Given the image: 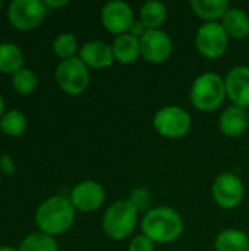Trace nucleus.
<instances>
[{
    "label": "nucleus",
    "mask_w": 249,
    "mask_h": 251,
    "mask_svg": "<svg viewBox=\"0 0 249 251\" xmlns=\"http://www.w3.org/2000/svg\"><path fill=\"white\" fill-rule=\"evenodd\" d=\"M216 251H249V237L247 232L227 228L219 232L214 241Z\"/></svg>",
    "instance_id": "a211bd4d"
},
{
    "label": "nucleus",
    "mask_w": 249,
    "mask_h": 251,
    "mask_svg": "<svg viewBox=\"0 0 249 251\" xmlns=\"http://www.w3.org/2000/svg\"><path fill=\"white\" fill-rule=\"evenodd\" d=\"M222 25L229 38L244 40L249 35V16L239 7H230L223 16Z\"/></svg>",
    "instance_id": "f3484780"
},
{
    "label": "nucleus",
    "mask_w": 249,
    "mask_h": 251,
    "mask_svg": "<svg viewBox=\"0 0 249 251\" xmlns=\"http://www.w3.org/2000/svg\"><path fill=\"white\" fill-rule=\"evenodd\" d=\"M26 126H28L26 116L18 109H10L4 112V115L0 119V129L4 135H9V137L22 135Z\"/></svg>",
    "instance_id": "4be33fe9"
},
{
    "label": "nucleus",
    "mask_w": 249,
    "mask_h": 251,
    "mask_svg": "<svg viewBox=\"0 0 249 251\" xmlns=\"http://www.w3.org/2000/svg\"><path fill=\"white\" fill-rule=\"evenodd\" d=\"M156 131L164 138H182L192 126L191 115L179 106H166L156 112L153 119Z\"/></svg>",
    "instance_id": "423d86ee"
},
{
    "label": "nucleus",
    "mask_w": 249,
    "mask_h": 251,
    "mask_svg": "<svg viewBox=\"0 0 249 251\" xmlns=\"http://www.w3.org/2000/svg\"><path fill=\"white\" fill-rule=\"evenodd\" d=\"M154 249H156V243L150 240L147 235L141 234L131 240L128 251H154Z\"/></svg>",
    "instance_id": "bb28decb"
},
{
    "label": "nucleus",
    "mask_w": 249,
    "mask_h": 251,
    "mask_svg": "<svg viewBox=\"0 0 249 251\" xmlns=\"http://www.w3.org/2000/svg\"><path fill=\"white\" fill-rule=\"evenodd\" d=\"M69 199L75 210L90 213L103 206L106 200V191L103 185L95 181H82L72 188Z\"/></svg>",
    "instance_id": "f8f14e48"
},
{
    "label": "nucleus",
    "mask_w": 249,
    "mask_h": 251,
    "mask_svg": "<svg viewBox=\"0 0 249 251\" xmlns=\"http://www.w3.org/2000/svg\"><path fill=\"white\" fill-rule=\"evenodd\" d=\"M229 46V35L219 22H205L195 35V47L198 53L207 59L222 57Z\"/></svg>",
    "instance_id": "0eeeda50"
},
{
    "label": "nucleus",
    "mask_w": 249,
    "mask_h": 251,
    "mask_svg": "<svg viewBox=\"0 0 249 251\" xmlns=\"http://www.w3.org/2000/svg\"><path fill=\"white\" fill-rule=\"evenodd\" d=\"M191 7L194 13L205 22H217V19H223L230 4L227 0H192Z\"/></svg>",
    "instance_id": "6ab92c4d"
},
{
    "label": "nucleus",
    "mask_w": 249,
    "mask_h": 251,
    "mask_svg": "<svg viewBox=\"0 0 249 251\" xmlns=\"http://www.w3.org/2000/svg\"><path fill=\"white\" fill-rule=\"evenodd\" d=\"M132 35H135L136 38H141L145 32H147V29H145V26L141 24V21H135V24L132 25V28H131V31H129Z\"/></svg>",
    "instance_id": "c85d7f7f"
},
{
    "label": "nucleus",
    "mask_w": 249,
    "mask_h": 251,
    "mask_svg": "<svg viewBox=\"0 0 249 251\" xmlns=\"http://www.w3.org/2000/svg\"><path fill=\"white\" fill-rule=\"evenodd\" d=\"M44 6L45 7H50V9H59V7H63L68 4V0H43Z\"/></svg>",
    "instance_id": "c756f323"
},
{
    "label": "nucleus",
    "mask_w": 249,
    "mask_h": 251,
    "mask_svg": "<svg viewBox=\"0 0 249 251\" xmlns=\"http://www.w3.org/2000/svg\"><path fill=\"white\" fill-rule=\"evenodd\" d=\"M101 24L109 32L117 37L126 34L135 24L134 10L128 3L122 0L109 1L101 9Z\"/></svg>",
    "instance_id": "9b49d317"
},
{
    "label": "nucleus",
    "mask_w": 249,
    "mask_h": 251,
    "mask_svg": "<svg viewBox=\"0 0 249 251\" xmlns=\"http://www.w3.org/2000/svg\"><path fill=\"white\" fill-rule=\"evenodd\" d=\"M3 115H4V100H3V97L0 94V119H1Z\"/></svg>",
    "instance_id": "7c9ffc66"
},
{
    "label": "nucleus",
    "mask_w": 249,
    "mask_h": 251,
    "mask_svg": "<svg viewBox=\"0 0 249 251\" xmlns=\"http://www.w3.org/2000/svg\"><path fill=\"white\" fill-rule=\"evenodd\" d=\"M248 112L238 106H229L220 115L219 129L223 135L235 138L242 135L248 128Z\"/></svg>",
    "instance_id": "2eb2a0df"
},
{
    "label": "nucleus",
    "mask_w": 249,
    "mask_h": 251,
    "mask_svg": "<svg viewBox=\"0 0 249 251\" xmlns=\"http://www.w3.org/2000/svg\"><path fill=\"white\" fill-rule=\"evenodd\" d=\"M167 19V7L161 1L148 0L139 10V21L145 29H160Z\"/></svg>",
    "instance_id": "412c9836"
},
{
    "label": "nucleus",
    "mask_w": 249,
    "mask_h": 251,
    "mask_svg": "<svg viewBox=\"0 0 249 251\" xmlns=\"http://www.w3.org/2000/svg\"><path fill=\"white\" fill-rule=\"evenodd\" d=\"M225 85L233 106L247 110L249 107V66L232 68L225 78Z\"/></svg>",
    "instance_id": "ddd939ff"
},
{
    "label": "nucleus",
    "mask_w": 249,
    "mask_h": 251,
    "mask_svg": "<svg viewBox=\"0 0 249 251\" xmlns=\"http://www.w3.org/2000/svg\"><path fill=\"white\" fill-rule=\"evenodd\" d=\"M47 7L40 0H12L7 6V19L16 29L29 31L44 19Z\"/></svg>",
    "instance_id": "6e6552de"
},
{
    "label": "nucleus",
    "mask_w": 249,
    "mask_h": 251,
    "mask_svg": "<svg viewBox=\"0 0 249 251\" xmlns=\"http://www.w3.org/2000/svg\"><path fill=\"white\" fill-rule=\"evenodd\" d=\"M211 194L214 201L226 210L238 207L245 196V187L242 179L232 172L220 174L211 187Z\"/></svg>",
    "instance_id": "1a4fd4ad"
},
{
    "label": "nucleus",
    "mask_w": 249,
    "mask_h": 251,
    "mask_svg": "<svg viewBox=\"0 0 249 251\" xmlns=\"http://www.w3.org/2000/svg\"><path fill=\"white\" fill-rule=\"evenodd\" d=\"M12 85H13L16 93L26 96V94H31L37 88L38 78L32 69L22 68L21 71H18L16 74L12 75Z\"/></svg>",
    "instance_id": "b1692460"
},
{
    "label": "nucleus",
    "mask_w": 249,
    "mask_h": 251,
    "mask_svg": "<svg viewBox=\"0 0 249 251\" xmlns=\"http://www.w3.org/2000/svg\"><path fill=\"white\" fill-rule=\"evenodd\" d=\"M226 96L225 79L214 72H205L197 76L189 91L192 106L201 112H214L220 109Z\"/></svg>",
    "instance_id": "7ed1b4c3"
},
{
    "label": "nucleus",
    "mask_w": 249,
    "mask_h": 251,
    "mask_svg": "<svg viewBox=\"0 0 249 251\" xmlns=\"http://www.w3.org/2000/svg\"><path fill=\"white\" fill-rule=\"evenodd\" d=\"M23 68V53L16 43L3 41L0 43V72L16 74Z\"/></svg>",
    "instance_id": "aec40b11"
},
{
    "label": "nucleus",
    "mask_w": 249,
    "mask_h": 251,
    "mask_svg": "<svg viewBox=\"0 0 249 251\" xmlns=\"http://www.w3.org/2000/svg\"><path fill=\"white\" fill-rule=\"evenodd\" d=\"M1 7H3V1L0 0V10H1Z\"/></svg>",
    "instance_id": "473e14b6"
},
{
    "label": "nucleus",
    "mask_w": 249,
    "mask_h": 251,
    "mask_svg": "<svg viewBox=\"0 0 249 251\" xmlns=\"http://www.w3.org/2000/svg\"><path fill=\"white\" fill-rule=\"evenodd\" d=\"M78 50V40L72 32H62L53 41V51L62 59H72Z\"/></svg>",
    "instance_id": "393cba45"
},
{
    "label": "nucleus",
    "mask_w": 249,
    "mask_h": 251,
    "mask_svg": "<svg viewBox=\"0 0 249 251\" xmlns=\"http://www.w3.org/2000/svg\"><path fill=\"white\" fill-rule=\"evenodd\" d=\"M78 57L88 68H92V69H104V68H109L114 62L113 47L101 40L85 43L79 49Z\"/></svg>",
    "instance_id": "4468645a"
},
{
    "label": "nucleus",
    "mask_w": 249,
    "mask_h": 251,
    "mask_svg": "<svg viewBox=\"0 0 249 251\" xmlns=\"http://www.w3.org/2000/svg\"><path fill=\"white\" fill-rule=\"evenodd\" d=\"M183 219L181 215L167 206L150 209L141 222L142 234L156 244H167L176 241L183 232Z\"/></svg>",
    "instance_id": "f03ea898"
},
{
    "label": "nucleus",
    "mask_w": 249,
    "mask_h": 251,
    "mask_svg": "<svg viewBox=\"0 0 249 251\" xmlns=\"http://www.w3.org/2000/svg\"><path fill=\"white\" fill-rule=\"evenodd\" d=\"M138 212L139 210H145L148 206H150V201H151V194L147 188H135L132 193H131V197L128 200Z\"/></svg>",
    "instance_id": "a878e982"
},
{
    "label": "nucleus",
    "mask_w": 249,
    "mask_h": 251,
    "mask_svg": "<svg viewBox=\"0 0 249 251\" xmlns=\"http://www.w3.org/2000/svg\"><path fill=\"white\" fill-rule=\"evenodd\" d=\"M0 251H19V250H16V249H13V247H10V246H0Z\"/></svg>",
    "instance_id": "2f4dec72"
},
{
    "label": "nucleus",
    "mask_w": 249,
    "mask_h": 251,
    "mask_svg": "<svg viewBox=\"0 0 249 251\" xmlns=\"http://www.w3.org/2000/svg\"><path fill=\"white\" fill-rule=\"evenodd\" d=\"M90 68L79 59L72 57L62 60L56 68V82L62 91L69 96L82 94L90 85Z\"/></svg>",
    "instance_id": "39448f33"
},
{
    "label": "nucleus",
    "mask_w": 249,
    "mask_h": 251,
    "mask_svg": "<svg viewBox=\"0 0 249 251\" xmlns=\"http://www.w3.org/2000/svg\"><path fill=\"white\" fill-rule=\"evenodd\" d=\"M75 221V207L69 197L53 196L35 210V224L47 235L57 237L70 229Z\"/></svg>",
    "instance_id": "f257e3e1"
},
{
    "label": "nucleus",
    "mask_w": 249,
    "mask_h": 251,
    "mask_svg": "<svg viewBox=\"0 0 249 251\" xmlns=\"http://www.w3.org/2000/svg\"><path fill=\"white\" fill-rule=\"evenodd\" d=\"M141 56L154 65L166 62L173 51V41L163 29H148L141 38Z\"/></svg>",
    "instance_id": "9d476101"
},
{
    "label": "nucleus",
    "mask_w": 249,
    "mask_h": 251,
    "mask_svg": "<svg viewBox=\"0 0 249 251\" xmlns=\"http://www.w3.org/2000/svg\"><path fill=\"white\" fill-rule=\"evenodd\" d=\"M19 251H59V244L54 237L38 231L22 240Z\"/></svg>",
    "instance_id": "5701e85b"
},
{
    "label": "nucleus",
    "mask_w": 249,
    "mask_h": 251,
    "mask_svg": "<svg viewBox=\"0 0 249 251\" xmlns=\"http://www.w3.org/2000/svg\"><path fill=\"white\" fill-rule=\"evenodd\" d=\"M138 224V210L128 201L119 200L113 203L103 215V231L114 241L126 240Z\"/></svg>",
    "instance_id": "20e7f679"
},
{
    "label": "nucleus",
    "mask_w": 249,
    "mask_h": 251,
    "mask_svg": "<svg viewBox=\"0 0 249 251\" xmlns=\"http://www.w3.org/2000/svg\"><path fill=\"white\" fill-rule=\"evenodd\" d=\"M0 171H1L4 175H7V176H12V175L16 174V165H15L12 156L3 154V156L0 157Z\"/></svg>",
    "instance_id": "cd10ccee"
},
{
    "label": "nucleus",
    "mask_w": 249,
    "mask_h": 251,
    "mask_svg": "<svg viewBox=\"0 0 249 251\" xmlns=\"http://www.w3.org/2000/svg\"><path fill=\"white\" fill-rule=\"evenodd\" d=\"M112 47H113L114 60H117L122 65L135 63L141 57L139 38H136L131 32H126V34L116 37Z\"/></svg>",
    "instance_id": "dca6fc26"
}]
</instances>
